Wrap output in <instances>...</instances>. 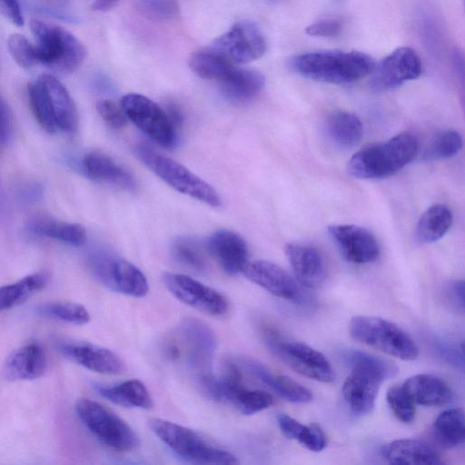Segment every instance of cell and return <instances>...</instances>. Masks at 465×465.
I'll return each instance as SVG.
<instances>
[{
	"instance_id": "16",
	"label": "cell",
	"mask_w": 465,
	"mask_h": 465,
	"mask_svg": "<svg viewBox=\"0 0 465 465\" xmlns=\"http://www.w3.org/2000/svg\"><path fill=\"white\" fill-rule=\"evenodd\" d=\"M328 232L348 262L365 264L378 259V242L367 229L354 224H333L329 226Z\"/></svg>"
},
{
	"instance_id": "28",
	"label": "cell",
	"mask_w": 465,
	"mask_h": 465,
	"mask_svg": "<svg viewBox=\"0 0 465 465\" xmlns=\"http://www.w3.org/2000/svg\"><path fill=\"white\" fill-rule=\"evenodd\" d=\"M329 140L340 148L355 147L363 136L361 120L348 112H335L329 115L324 124Z\"/></svg>"
},
{
	"instance_id": "26",
	"label": "cell",
	"mask_w": 465,
	"mask_h": 465,
	"mask_svg": "<svg viewBox=\"0 0 465 465\" xmlns=\"http://www.w3.org/2000/svg\"><path fill=\"white\" fill-rule=\"evenodd\" d=\"M39 79L44 83L49 94L57 129L64 133H74L78 127V114L69 92L52 74H42Z\"/></svg>"
},
{
	"instance_id": "47",
	"label": "cell",
	"mask_w": 465,
	"mask_h": 465,
	"mask_svg": "<svg viewBox=\"0 0 465 465\" xmlns=\"http://www.w3.org/2000/svg\"><path fill=\"white\" fill-rule=\"evenodd\" d=\"M277 421L282 433L288 439L296 440L300 438L304 426L292 417L281 413L277 416Z\"/></svg>"
},
{
	"instance_id": "23",
	"label": "cell",
	"mask_w": 465,
	"mask_h": 465,
	"mask_svg": "<svg viewBox=\"0 0 465 465\" xmlns=\"http://www.w3.org/2000/svg\"><path fill=\"white\" fill-rule=\"evenodd\" d=\"M81 165L84 173L91 179L108 183L124 190L135 188L133 175L103 153H86L82 159Z\"/></svg>"
},
{
	"instance_id": "12",
	"label": "cell",
	"mask_w": 465,
	"mask_h": 465,
	"mask_svg": "<svg viewBox=\"0 0 465 465\" xmlns=\"http://www.w3.org/2000/svg\"><path fill=\"white\" fill-rule=\"evenodd\" d=\"M163 281L176 299L197 311L211 316H221L228 311L224 295L187 275L165 272Z\"/></svg>"
},
{
	"instance_id": "27",
	"label": "cell",
	"mask_w": 465,
	"mask_h": 465,
	"mask_svg": "<svg viewBox=\"0 0 465 465\" xmlns=\"http://www.w3.org/2000/svg\"><path fill=\"white\" fill-rule=\"evenodd\" d=\"M223 94L229 100L242 103L255 97L263 88V75L252 69L235 67L220 82Z\"/></svg>"
},
{
	"instance_id": "51",
	"label": "cell",
	"mask_w": 465,
	"mask_h": 465,
	"mask_svg": "<svg viewBox=\"0 0 465 465\" xmlns=\"http://www.w3.org/2000/svg\"><path fill=\"white\" fill-rule=\"evenodd\" d=\"M56 1H59V2H67L68 0H56Z\"/></svg>"
},
{
	"instance_id": "49",
	"label": "cell",
	"mask_w": 465,
	"mask_h": 465,
	"mask_svg": "<svg viewBox=\"0 0 465 465\" xmlns=\"http://www.w3.org/2000/svg\"><path fill=\"white\" fill-rule=\"evenodd\" d=\"M0 12L15 25H24V17L18 0H0Z\"/></svg>"
},
{
	"instance_id": "17",
	"label": "cell",
	"mask_w": 465,
	"mask_h": 465,
	"mask_svg": "<svg viewBox=\"0 0 465 465\" xmlns=\"http://www.w3.org/2000/svg\"><path fill=\"white\" fill-rule=\"evenodd\" d=\"M285 255L295 279L303 287L316 289L326 279V266L321 252L313 246L303 243H288Z\"/></svg>"
},
{
	"instance_id": "35",
	"label": "cell",
	"mask_w": 465,
	"mask_h": 465,
	"mask_svg": "<svg viewBox=\"0 0 465 465\" xmlns=\"http://www.w3.org/2000/svg\"><path fill=\"white\" fill-rule=\"evenodd\" d=\"M27 94L31 110L40 126L46 133L54 134L57 130L55 116L44 83L38 78L29 84Z\"/></svg>"
},
{
	"instance_id": "43",
	"label": "cell",
	"mask_w": 465,
	"mask_h": 465,
	"mask_svg": "<svg viewBox=\"0 0 465 465\" xmlns=\"http://www.w3.org/2000/svg\"><path fill=\"white\" fill-rule=\"evenodd\" d=\"M96 110L105 124L113 129L125 125L127 117L121 106L113 100L102 99L96 104Z\"/></svg>"
},
{
	"instance_id": "19",
	"label": "cell",
	"mask_w": 465,
	"mask_h": 465,
	"mask_svg": "<svg viewBox=\"0 0 465 465\" xmlns=\"http://www.w3.org/2000/svg\"><path fill=\"white\" fill-rule=\"evenodd\" d=\"M207 248L229 275L242 272L248 262L247 244L241 235L232 231L213 232L208 240Z\"/></svg>"
},
{
	"instance_id": "7",
	"label": "cell",
	"mask_w": 465,
	"mask_h": 465,
	"mask_svg": "<svg viewBox=\"0 0 465 465\" xmlns=\"http://www.w3.org/2000/svg\"><path fill=\"white\" fill-rule=\"evenodd\" d=\"M75 411L89 431L108 448L125 452L137 447L139 440L133 429L103 404L90 399H80L75 404Z\"/></svg>"
},
{
	"instance_id": "14",
	"label": "cell",
	"mask_w": 465,
	"mask_h": 465,
	"mask_svg": "<svg viewBox=\"0 0 465 465\" xmlns=\"http://www.w3.org/2000/svg\"><path fill=\"white\" fill-rule=\"evenodd\" d=\"M212 46L223 53L234 64L253 62L266 51L263 35L256 25L248 21L236 23L216 38Z\"/></svg>"
},
{
	"instance_id": "32",
	"label": "cell",
	"mask_w": 465,
	"mask_h": 465,
	"mask_svg": "<svg viewBox=\"0 0 465 465\" xmlns=\"http://www.w3.org/2000/svg\"><path fill=\"white\" fill-rule=\"evenodd\" d=\"M452 224V213L443 204L429 207L420 217L416 235L420 242L430 243L441 239Z\"/></svg>"
},
{
	"instance_id": "37",
	"label": "cell",
	"mask_w": 465,
	"mask_h": 465,
	"mask_svg": "<svg viewBox=\"0 0 465 465\" xmlns=\"http://www.w3.org/2000/svg\"><path fill=\"white\" fill-rule=\"evenodd\" d=\"M462 147L460 134L453 130H445L437 134L424 149L421 159L433 162L449 159L456 155Z\"/></svg>"
},
{
	"instance_id": "29",
	"label": "cell",
	"mask_w": 465,
	"mask_h": 465,
	"mask_svg": "<svg viewBox=\"0 0 465 465\" xmlns=\"http://www.w3.org/2000/svg\"><path fill=\"white\" fill-rule=\"evenodd\" d=\"M97 392L117 405L128 408L151 409L152 397L145 385L137 379H132L114 386H96Z\"/></svg>"
},
{
	"instance_id": "42",
	"label": "cell",
	"mask_w": 465,
	"mask_h": 465,
	"mask_svg": "<svg viewBox=\"0 0 465 465\" xmlns=\"http://www.w3.org/2000/svg\"><path fill=\"white\" fill-rule=\"evenodd\" d=\"M137 9L153 20H168L179 13L175 0H135Z\"/></svg>"
},
{
	"instance_id": "3",
	"label": "cell",
	"mask_w": 465,
	"mask_h": 465,
	"mask_svg": "<svg viewBox=\"0 0 465 465\" xmlns=\"http://www.w3.org/2000/svg\"><path fill=\"white\" fill-rule=\"evenodd\" d=\"M418 140L410 133L367 146L348 162V173L359 179H380L393 175L411 163L418 153Z\"/></svg>"
},
{
	"instance_id": "41",
	"label": "cell",
	"mask_w": 465,
	"mask_h": 465,
	"mask_svg": "<svg viewBox=\"0 0 465 465\" xmlns=\"http://www.w3.org/2000/svg\"><path fill=\"white\" fill-rule=\"evenodd\" d=\"M387 402L395 417L403 423H411L415 418V403L401 386L391 387L386 394Z\"/></svg>"
},
{
	"instance_id": "4",
	"label": "cell",
	"mask_w": 465,
	"mask_h": 465,
	"mask_svg": "<svg viewBox=\"0 0 465 465\" xmlns=\"http://www.w3.org/2000/svg\"><path fill=\"white\" fill-rule=\"evenodd\" d=\"M148 425L156 437L184 461L211 465L239 463L232 452L209 441L192 429L160 418H151Z\"/></svg>"
},
{
	"instance_id": "25",
	"label": "cell",
	"mask_w": 465,
	"mask_h": 465,
	"mask_svg": "<svg viewBox=\"0 0 465 465\" xmlns=\"http://www.w3.org/2000/svg\"><path fill=\"white\" fill-rule=\"evenodd\" d=\"M244 363L250 372L281 398L293 403H307L312 400V391L292 379L274 373L253 361L248 360Z\"/></svg>"
},
{
	"instance_id": "50",
	"label": "cell",
	"mask_w": 465,
	"mask_h": 465,
	"mask_svg": "<svg viewBox=\"0 0 465 465\" xmlns=\"http://www.w3.org/2000/svg\"><path fill=\"white\" fill-rule=\"evenodd\" d=\"M119 0H94L92 9L96 11H107L114 7Z\"/></svg>"
},
{
	"instance_id": "44",
	"label": "cell",
	"mask_w": 465,
	"mask_h": 465,
	"mask_svg": "<svg viewBox=\"0 0 465 465\" xmlns=\"http://www.w3.org/2000/svg\"><path fill=\"white\" fill-rule=\"evenodd\" d=\"M298 441L312 451L319 452L326 445V439L322 428L316 423L305 425Z\"/></svg>"
},
{
	"instance_id": "1",
	"label": "cell",
	"mask_w": 465,
	"mask_h": 465,
	"mask_svg": "<svg viewBox=\"0 0 465 465\" xmlns=\"http://www.w3.org/2000/svg\"><path fill=\"white\" fill-rule=\"evenodd\" d=\"M375 61L357 51H317L296 55L292 68L303 77L332 84H345L370 75Z\"/></svg>"
},
{
	"instance_id": "10",
	"label": "cell",
	"mask_w": 465,
	"mask_h": 465,
	"mask_svg": "<svg viewBox=\"0 0 465 465\" xmlns=\"http://www.w3.org/2000/svg\"><path fill=\"white\" fill-rule=\"evenodd\" d=\"M91 262L96 277L112 291L132 297L147 294L149 286L146 277L125 259L100 252L93 256Z\"/></svg>"
},
{
	"instance_id": "33",
	"label": "cell",
	"mask_w": 465,
	"mask_h": 465,
	"mask_svg": "<svg viewBox=\"0 0 465 465\" xmlns=\"http://www.w3.org/2000/svg\"><path fill=\"white\" fill-rule=\"evenodd\" d=\"M433 434L445 448H455L464 442V412L460 408L448 409L438 415L432 425Z\"/></svg>"
},
{
	"instance_id": "2",
	"label": "cell",
	"mask_w": 465,
	"mask_h": 465,
	"mask_svg": "<svg viewBox=\"0 0 465 465\" xmlns=\"http://www.w3.org/2000/svg\"><path fill=\"white\" fill-rule=\"evenodd\" d=\"M345 357L351 371L342 386L344 401L353 413L368 414L374 408L381 384L394 377L398 368L386 359L361 351H350Z\"/></svg>"
},
{
	"instance_id": "40",
	"label": "cell",
	"mask_w": 465,
	"mask_h": 465,
	"mask_svg": "<svg viewBox=\"0 0 465 465\" xmlns=\"http://www.w3.org/2000/svg\"><path fill=\"white\" fill-rule=\"evenodd\" d=\"M173 253L183 264L198 272L206 269V262L200 244L190 238H180L173 245Z\"/></svg>"
},
{
	"instance_id": "48",
	"label": "cell",
	"mask_w": 465,
	"mask_h": 465,
	"mask_svg": "<svg viewBox=\"0 0 465 465\" xmlns=\"http://www.w3.org/2000/svg\"><path fill=\"white\" fill-rule=\"evenodd\" d=\"M13 131L12 114L8 104L0 95V143H5Z\"/></svg>"
},
{
	"instance_id": "46",
	"label": "cell",
	"mask_w": 465,
	"mask_h": 465,
	"mask_svg": "<svg viewBox=\"0 0 465 465\" xmlns=\"http://www.w3.org/2000/svg\"><path fill=\"white\" fill-rule=\"evenodd\" d=\"M445 296L448 302L461 312H464V282L454 280L445 287Z\"/></svg>"
},
{
	"instance_id": "6",
	"label": "cell",
	"mask_w": 465,
	"mask_h": 465,
	"mask_svg": "<svg viewBox=\"0 0 465 465\" xmlns=\"http://www.w3.org/2000/svg\"><path fill=\"white\" fill-rule=\"evenodd\" d=\"M349 329L354 340L391 356L413 361L419 355V348L412 338L399 325L386 319L354 316Z\"/></svg>"
},
{
	"instance_id": "18",
	"label": "cell",
	"mask_w": 465,
	"mask_h": 465,
	"mask_svg": "<svg viewBox=\"0 0 465 465\" xmlns=\"http://www.w3.org/2000/svg\"><path fill=\"white\" fill-rule=\"evenodd\" d=\"M62 353L81 366L102 374H121L123 360L109 349L85 342H67L60 346Z\"/></svg>"
},
{
	"instance_id": "39",
	"label": "cell",
	"mask_w": 465,
	"mask_h": 465,
	"mask_svg": "<svg viewBox=\"0 0 465 465\" xmlns=\"http://www.w3.org/2000/svg\"><path fill=\"white\" fill-rule=\"evenodd\" d=\"M7 48L13 60L22 68L30 69L38 64L36 49L29 40L19 33L7 39Z\"/></svg>"
},
{
	"instance_id": "11",
	"label": "cell",
	"mask_w": 465,
	"mask_h": 465,
	"mask_svg": "<svg viewBox=\"0 0 465 465\" xmlns=\"http://www.w3.org/2000/svg\"><path fill=\"white\" fill-rule=\"evenodd\" d=\"M421 72L418 54L411 47H399L375 64L370 74V86L376 92L392 90L418 78Z\"/></svg>"
},
{
	"instance_id": "9",
	"label": "cell",
	"mask_w": 465,
	"mask_h": 465,
	"mask_svg": "<svg viewBox=\"0 0 465 465\" xmlns=\"http://www.w3.org/2000/svg\"><path fill=\"white\" fill-rule=\"evenodd\" d=\"M127 119L143 133L165 148L176 143V131L165 110L139 94H128L120 103Z\"/></svg>"
},
{
	"instance_id": "22",
	"label": "cell",
	"mask_w": 465,
	"mask_h": 465,
	"mask_svg": "<svg viewBox=\"0 0 465 465\" xmlns=\"http://www.w3.org/2000/svg\"><path fill=\"white\" fill-rule=\"evenodd\" d=\"M381 453L391 464L438 465L442 460L429 444L413 439H401L383 445Z\"/></svg>"
},
{
	"instance_id": "36",
	"label": "cell",
	"mask_w": 465,
	"mask_h": 465,
	"mask_svg": "<svg viewBox=\"0 0 465 465\" xmlns=\"http://www.w3.org/2000/svg\"><path fill=\"white\" fill-rule=\"evenodd\" d=\"M35 312L42 317L74 325H83L90 321V314L83 305L70 302L43 303L35 308Z\"/></svg>"
},
{
	"instance_id": "21",
	"label": "cell",
	"mask_w": 465,
	"mask_h": 465,
	"mask_svg": "<svg viewBox=\"0 0 465 465\" xmlns=\"http://www.w3.org/2000/svg\"><path fill=\"white\" fill-rule=\"evenodd\" d=\"M180 332L189 363L193 367L208 368L215 350V338L211 329L195 319H186Z\"/></svg>"
},
{
	"instance_id": "38",
	"label": "cell",
	"mask_w": 465,
	"mask_h": 465,
	"mask_svg": "<svg viewBox=\"0 0 465 465\" xmlns=\"http://www.w3.org/2000/svg\"><path fill=\"white\" fill-rule=\"evenodd\" d=\"M273 403V398L266 391L242 388L235 396L233 404L242 414L252 415L263 411Z\"/></svg>"
},
{
	"instance_id": "45",
	"label": "cell",
	"mask_w": 465,
	"mask_h": 465,
	"mask_svg": "<svg viewBox=\"0 0 465 465\" xmlns=\"http://www.w3.org/2000/svg\"><path fill=\"white\" fill-rule=\"evenodd\" d=\"M342 29L341 22L336 18H324L306 27V33L312 36L334 37Z\"/></svg>"
},
{
	"instance_id": "15",
	"label": "cell",
	"mask_w": 465,
	"mask_h": 465,
	"mask_svg": "<svg viewBox=\"0 0 465 465\" xmlns=\"http://www.w3.org/2000/svg\"><path fill=\"white\" fill-rule=\"evenodd\" d=\"M242 272L276 297L299 304L308 301L297 280L275 263L262 260L248 262Z\"/></svg>"
},
{
	"instance_id": "20",
	"label": "cell",
	"mask_w": 465,
	"mask_h": 465,
	"mask_svg": "<svg viewBox=\"0 0 465 465\" xmlns=\"http://www.w3.org/2000/svg\"><path fill=\"white\" fill-rule=\"evenodd\" d=\"M47 366L43 347L31 342L14 351L3 367L5 377L10 381H29L41 377Z\"/></svg>"
},
{
	"instance_id": "5",
	"label": "cell",
	"mask_w": 465,
	"mask_h": 465,
	"mask_svg": "<svg viewBox=\"0 0 465 465\" xmlns=\"http://www.w3.org/2000/svg\"><path fill=\"white\" fill-rule=\"evenodd\" d=\"M30 29L35 40L38 64L70 74L78 69L84 61L85 47L64 28L32 19Z\"/></svg>"
},
{
	"instance_id": "30",
	"label": "cell",
	"mask_w": 465,
	"mask_h": 465,
	"mask_svg": "<svg viewBox=\"0 0 465 465\" xmlns=\"http://www.w3.org/2000/svg\"><path fill=\"white\" fill-rule=\"evenodd\" d=\"M189 66L199 77L219 83L236 67L231 59L213 46L193 53Z\"/></svg>"
},
{
	"instance_id": "13",
	"label": "cell",
	"mask_w": 465,
	"mask_h": 465,
	"mask_svg": "<svg viewBox=\"0 0 465 465\" xmlns=\"http://www.w3.org/2000/svg\"><path fill=\"white\" fill-rule=\"evenodd\" d=\"M271 347L281 361L301 375L324 383L335 380L331 362L311 346L301 341H272Z\"/></svg>"
},
{
	"instance_id": "24",
	"label": "cell",
	"mask_w": 465,
	"mask_h": 465,
	"mask_svg": "<svg viewBox=\"0 0 465 465\" xmlns=\"http://www.w3.org/2000/svg\"><path fill=\"white\" fill-rule=\"evenodd\" d=\"M402 387L415 404L441 406L450 401L452 392L448 384L431 374H417L407 379Z\"/></svg>"
},
{
	"instance_id": "31",
	"label": "cell",
	"mask_w": 465,
	"mask_h": 465,
	"mask_svg": "<svg viewBox=\"0 0 465 465\" xmlns=\"http://www.w3.org/2000/svg\"><path fill=\"white\" fill-rule=\"evenodd\" d=\"M49 281L47 273L39 272L0 287V312L25 302L35 292L44 289Z\"/></svg>"
},
{
	"instance_id": "34",
	"label": "cell",
	"mask_w": 465,
	"mask_h": 465,
	"mask_svg": "<svg viewBox=\"0 0 465 465\" xmlns=\"http://www.w3.org/2000/svg\"><path fill=\"white\" fill-rule=\"evenodd\" d=\"M30 230L35 234L52 238L73 246H81L86 242L85 230L78 223L41 219L34 222Z\"/></svg>"
},
{
	"instance_id": "8",
	"label": "cell",
	"mask_w": 465,
	"mask_h": 465,
	"mask_svg": "<svg viewBox=\"0 0 465 465\" xmlns=\"http://www.w3.org/2000/svg\"><path fill=\"white\" fill-rule=\"evenodd\" d=\"M136 154L150 170L176 191L211 206L220 205L221 200L215 189L185 166L143 145L136 148Z\"/></svg>"
}]
</instances>
